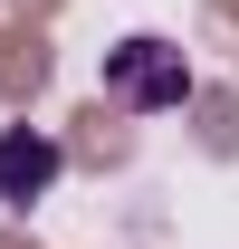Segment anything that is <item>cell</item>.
Listing matches in <instances>:
<instances>
[{
    "label": "cell",
    "mask_w": 239,
    "mask_h": 249,
    "mask_svg": "<svg viewBox=\"0 0 239 249\" xmlns=\"http://www.w3.org/2000/svg\"><path fill=\"white\" fill-rule=\"evenodd\" d=\"M105 96L134 106V115H172L182 96H191V58H182L172 38H115L105 48Z\"/></svg>",
    "instance_id": "6da1fadb"
},
{
    "label": "cell",
    "mask_w": 239,
    "mask_h": 249,
    "mask_svg": "<svg viewBox=\"0 0 239 249\" xmlns=\"http://www.w3.org/2000/svg\"><path fill=\"white\" fill-rule=\"evenodd\" d=\"M58 173H67L58 134H38V124H0V201H10V211L48 201V192H58Z\"/></svg>",
    "instance_id": "7a4b0ae2"
}]
</instances>
